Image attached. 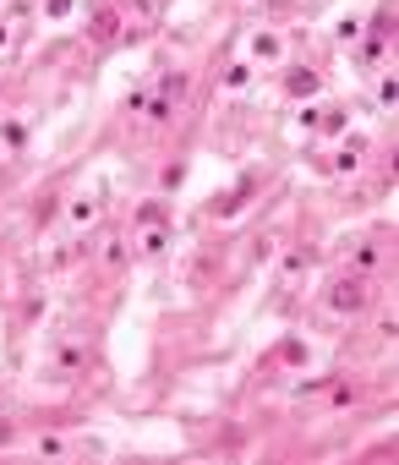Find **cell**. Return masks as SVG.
Returning <instances> with one entry per match:
<instances>
[{"label":"cell","instance_id":"cell-1","mask_svg":"<svg viewBox=\"0 0 399 465\" xmlns=\"http://www.w3.org/2000/svg\"><path fill=\"white\" fill-rule=\"evenodd\" d=\"M367 274H356V279H339V285H328V312H361L367 307Z\"/></svg>","mask_w":399,"mask_h":465},{"label":"cell","instance_id":"cell-2","mask_svg":"<svg viewBox=\"0 0 399 465\" xmlns=\"http://www.w3.org/2000/svg\"><path fill=\"white\" fill-rule=\"evenodd\" d=\"M159 99H170V104H181V99H186V77H181V72H170V77L159 82Z\"/></svg>","mask_w":399,"mask_h":465},{"label":"cell","instance_id":"cell-3","mask_svg":"<svg viewBox=\"0 0 399 465\" xmlns=\"http://www.w3.org/2000/svg\"><path fill=\"white\" fill-rule=\"evenodd\" d=\"M137 225H143V230L164 225V203H143V208H137Z\"/></svg>","mask_w":399,"mask_h":465},{"label":"cell","instance_id":"cell-4","mask_svg":"<svg viewBox=\"0 0 399 465\" xmlns=\"http://www.w3.org/2000/svg\"><path fill=\"white\" fill-rule=\"evenodd\" d=\"M0 143H6V148H22V143H28V126H22V121L0 126Z\"/></svg>","mask_w":399,"mask_h":465},{"label":"cell","instance_id":"cell-5","mask_svg":"<svg viewBox=\"0 0 399 465\" xmlns=\"http://www.w3.org/2000/svg\"><path fill=\"white\" fill-rule=\"evenodd\" d=\"M164 241H170V235H164V225L143 230V252H148V257H159V252H164Z\"/></svg>","mask_w":399,"mask_h":465},{"label":"cell","instance_id":"cell-6","mask_svg":"<svg viewBox=\"0 0 399 465\" xmlns=\"http://www.w3.org/2000/svg\"><path fill=\"white\" fill-rule=\"evenodd\" d=\"M290 93H301V99L318 93V77H312V72H290Z\"/></svg>","mask_w":399,"mask_h":465},{"label":"cell","instance_id":"cell-7","mask_svg":"<svg viewBox=\"0 0 399 465\" xmlns=\"http://www.w3.org/2000/svg\"><path fill=\"white\" fill-rule=\"evenodd\" d=\"M252 50H257V61H274V55H279V39H274V33H257Z\"/></svg>","mask_w":399,"mask_h":465},{"label":"cell","instance_id":"cell-8","mask_svg":"<svg viewBox=\"0 0 399 465\" xmlns=\"http://www.w3.org/2000/svg\"><path fill=\"white\" fill-rule=\"evenodd\" d=\"M104 263L121 268V263H126V246H121V241H104Z\"/></svg>","mask_w":399,"mask_h":465},{"label":"cell","instance_id":"cell-9","mask_svg":"<svg viewBox=\"0 0 399 465\" xmlns=\"http://www.w3.org/2000/svg\"><path fill=\"white\" fill-rule=\"evenodd\" d=\"M285 362L301 367V362H307V345H301V339H285Z\"/></svg>","mask_w":399,"mask_h":465},{"label":"cell","instance_id":"cell-10","mask_svg":"<svg viewBox=\"0 0 399 465\" xmlns=\"http://www.w3.org/2000/svg\"><path fill=\"white\" fill-rule=\"evenodd\" d=\"M170 110H175V104H170V99H159V93H154V99H148V115H154V121H164V115H170Z\"/></svg>","mask_w":399,"mask_h":465},{"label":"cell","instance_id":"cell-11","mask_svg":"<svg viewBox=\"0 0 399 465\" xmlns=\"http://www.w3.org/2000/svg\"><path fill=\"white\" fill-rule=\"evenodd\" d=\"M246 82H252V72H246V66H230V77H225V88H246Z\"/></svg>","mask_w":399,"mask_h":465},{"label":"cell","instance_id":"cell-12","mask_svg":"<svg viewBox=\"0 0 399 465\" xmlns=\"http://www.w3.org/2000/svg\"><path fill=\"white\" fill-rule=\"evenodd\" d=\"M61 367H82V345H66V350H61Z\"/></svg>","mask_w":399,"mask_h":465},{"label":"cell","instance_id":"cell-13","mask_svg":"<svg viewBox=\"0 0 399 465\" xmlns=\"http://www.w3.org/2000/svg\"><path fill=\"white\" fill-rule=\"evenodd\" d=\"M72 6H77V0H44V11H50V17H66Z\"/></svg>","mask_w":399,"mask_h":465}]
</instances>
